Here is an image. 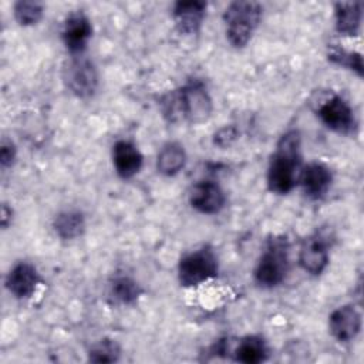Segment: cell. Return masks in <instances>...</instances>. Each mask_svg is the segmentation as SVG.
Listing matches in <instances>:
<instances>
[{"label": "cell", "instance_id": "9c48e42d", "mask_svg": "<svg viewBox=\"0 0 364 364\" xmlns=\"http://www.w3.org/2000/svg\"><path fill=\"white\" fill-rule=\"evenodd\" d=\"M330 263L328 242L324 235L316 232L304 239L299 250L300 267L313 277L321 276Z\"/></svg>", "mask_w": 364, "mask_h": 364}, {"label": "cell", "instance_id": "52a82bcc", "mask_svg": "<svg viewBox=\"0 0 364 364\" xmlns=\"http://www.w3.org/2000/svg\"><path fill=\"white\" fill-rule=\"evenodd\" d=\"M317 117L331 131L337 134H351L357 128L354 111L348 101L338 94L321 101L317 107Z\"/></svg>", "mask_w": 364, "mask_h": 364}, {"label": "cell", "instance_id": "5bb4252c", "mask_svg": "<svg viewBox=\"0 0 364 364\" xmlns=\"http://www.w3.org/2000/svg\"><path fill=\"white\" fill-rule=\"evenodd\" d=\"M144 165V155L129 139H118L112 145V166L115 173L127 181L139 173Z\"/></svg>", "mask_w": 364, "mask_h": 364}, {"label": "cell", "instance_id": "d6986e66", "mask_svg": "<svg viewBox=\"0 0 364 364\" xmlns=\"http://www.w3.org/2000/svg\"><path fill=\"white\" fill-rule=\"evenodd\" d=\"M188 155L182 144L171 141L162 145L156 155V171L164 176L178 175L186 165Z\"/></svg>", "mask_w": 364, "mask_h": 364}, {"label": "cell", "instance_id": "6da1fadb", "mask_svg": "<svg viewBox=\"0 0 364 364\" xmlns=\"http://www.w3.org/2000/svg\"><path fill=\"white\" fill-rule=\"evenodd\" d=\"M301 159V135L299 129H289L279 138L269 161L266 183L272 193L287 195L296 188Z\"/></svg>", "mask_w": 364, "mask_h": 364}, {"label": "cell", "instance_id": "484cf974", "mask_svg": "<svg viewBox=\"0 0 364 364\" xmlns=\"http://www.w3.org/2000/svg\"><path fill=\"white\" fill-rule=\"evenodd\" d=\"M13 218H14L13 208L9 206L7 203H3L1 205V210H0V225H1V229H7L13 223Z\"/></svg>", "mask_w": 364, "mask_h": 364}, {"label": "cell", "instance_id": "7402d4cb", "mask_svg": "<svg viewBox=\"0 0 364 364\" xmlns=\"http://www.w3.org/2000/svg\"><path fill=\"white\" fill-rule=\"evenodd\" d=\"M44 16V4L37 0H18L13 4V17L21 27H31L40 23Z\"/></svg>", "mask_w": 364, "mask_h": 364}, {"label": "cell", "instance_id": "ffe728a7", "mask_svg": "<svg viewBox=\"0 0 364 364\" xmlns=\"http://www.w3.org/2000/svg\"><path fill=\"white\" fill-rule=\"evenodd\" d=\"M142 294L141 284L128 274H115L109 282V296L118 304L132 306Z\"/></svg>", "mask_w": 364, "mask_h": 364}, {"label": "cell", "instance_id": "277c9868", "mask_svg": "<svg viewBox=\"0 0 364 364\" xmlns=\"http://www.w3.org/2000/svg\"><path fill=\"white\" fill-rule=\"evenodd\" d=\"M263 16V6L257 1L236 0L226 6L223 24L228 43L233 48H243L252 40Z\"/></svg>", "mask_w": 364, "mask_h": 364}, {"label": "cell", "instance_id": "ba28073f", "mask_svg": "<svg viewBox=\"0 0 364 364\" xmlns=\"http://www.w3.org/2000/svg\"><path fill=\"white\" fill-rule=\"evenodd\" d=\"M92 37V24L82 10L67 14L63 23L61 40L70 55H82Z\"/></svg>", "mask_w": 364, "mask_h": 364}, {"label": "cell", "instance_id": "2e32d148", "mask_svg": "<svg viewBox=\"0 0 364 364\" xmlns=\"http://www.w3.org/2000/svg\"><path fill=\"white\" fill-rule=\"evenodd\" d=\"M361 1H338L334 4V27L340 36L357 37L361 28Z\"/></svg>", "mask_w": 364, "mask_h": 364}, {"label": "cell", "instance_id": "5b68a950", "mask_svg": "<svg viewBox=\"0 0 364 364\" xmlns=\"http://www.w3.org/2000/svg\"><path fill=\"white\" fill-rule=\"evenodd\" d=\"M219 273V260L209 245L185 253L178 263V280L182 287H196Z\"/></svg>", "mask_w": 364, "mask_h": 364}, {"label": "cell", "instance_id": "7c38bea8", "mask_svg": "<svg viewBox=\"0 0 364 364\" xmlns=\"http://www.w3.org/2000/svg\"><path fill=\"white\" fill-rule=\"evenodd\" d=\"M299 183L310 200H320L333 183V172L326 164L313 161L301 166Z\"/></svg>", "mask_w": 364, "mask_h": 364}, {"label": "cell", "instance_id": "8fae6325", "mask_svg": "<svg viewBox=\"0 0 364 364\" xmlns=\"http://www.w3.org/2000/svg\"><path fill=\"white\" fill-rule=\"evenodd\" d=\"M189 205L199 213L216 215L226 205V193L222 186L210 179L196 182L189 191Z\"/></svg>", "mask_w": 364, "mask_h": 364}, {"label": "cell", "instance_id": "3957f363", "mask_svg": "<svg viewBox=\"0 0 364 364\" xmlns=\"http://www.w3.org/2000/svg\"><path fill=\"white\" fill-rule=\"evenodd\" d=\"M290 245L286 236H270L260 252L253 280L262 289H274L283 283L290 269Z\"/></svg>", "mask_w": 364, "mask_h": 364}, {"label": "cell", "instance_id": "ac0fdd59", "mask_svg": "<svg viewBox=\"0 0 364 364\" xmlns=\"http://www.w3.org/2000/svg\"><path fill=\"white\" fill-rule=\"evenodd\" d=\"M85 215L80 209H65L53 219V230L61 240H75L85 232Z\"/></svg>", "mask_w": 364, "mask_h": 364}, {"label": "cell", "instance_id": "603a6c76", "mask_svg": "<svg viewBox=\"0 0 364 364\" xmlns=\"http://www.w3.org/2000/svg\"><path fill=\"white\" fill-rule=\"evenodd\" d=\"M327 58L330 63L347 68L353 73H355L358 77H363L364 68H363V57L357 51L344 50L340 47H330L327 53Z\"/></svg>", "mask_w": 364, "mask_h": 364}, {"label": "cell", "instance_id": "44dd1931", "mask_svg": "<svg viewBox=\"0 0 364 364\" xmlns=\"http://www.w3.org/2000/svg\"><path fill=\"white\" fill-rule=\"evenodd\" d=\"M87 355L90 363H117L121 358V346L117 340L104 337L91 344Z\"/></svg>", "mask_w": 364, "mask_h": 364}, {"label": "cell", "instance_id": "d4e9b609", "mask_svg": "<svg viewBox=\"0 0 364 364\" xmlns=\"http://www.w3.org/2000/svg\"><path fill=\"white\" fill-rule=\"evenodd\" d=\"M237 138V128L235 125H225L219 128L213 135V144L219 148L230 146Z\"/></svg>", "mask_w": 364, "mask_h": 364}, {"label": "cell", "instance_id": "7a4b0ae2", "mask_svg": "<svg viewBox=\"0 0 364 364\" xmlns=\"http://www.w3.org/2000/svg\"><path fill=\"white\" fill-rule=\"evenodd\" d=\"M159 107L169 122L185 119L191 124H202L210 118L213 101L205 82L193 78L181 88L164 94Z\"/></svg>", "mask_w": 364, "mask_h": 364}, {"label": "cell", "instance_id": "9a60e30c", "mask_svg": "<svg viewBox=\"0 0 364 364\" xmlns=\"http://www.w3.org/2000/svg\"><path fill=\"white\" fill-rule=\"evenodd\" d=\"M208 3L200 0L176 1L172 7V17L181 34L192 36L200 31L206 17Z\"/></svg>", "mask_w": 364, "mask_h": 364}, {"label": "cell", "instance_id": "8992f818", "mask_svg": "<svg viewBox=\"0 0 364 364\" xmlns=\"http://www.w3.org/2000/svg\"><path fill=\"white\" fill-rule=\"evenodd\" d=\"M63 81L67 90L80 100L91 98L100 82L95 64L84 54L70 57L63 68Z\"/></svg>", "mask_w": 364, "mask_h": 364}, {"label": "cell", "instance_id": "4fadbf2b", "mask_svg": "<svg viewBox=\"0 0 364 364\" xmlns=\"http://www.w3.org/2000/svg\"><path fill=\"white\" fill-rule=\"evenodd\" d=\"M361 313L353 304L340 306L328 316L330 334L338 343L353 341L361 330Z\"/></svg>", "mask_w": 364, "mask_h": 364}, {"label": "cell", "instance_id": "30bf717a", "mask_svg": "<svg viewBox=\"0 0 364 364\" xmlns=\"http://www.w3.org/2000/svg\"><path fill=\"white\" fill-rule=\"evenodd\" d=\"M43 279L34 264L20 260L11 266L4 279L7 291L17 300L31 299Z\"/></svg>", "mask_w": 364, "mask_h": 364}, {"label": "cell", "instance_id": "e0dca14e", "mask_svg": "<svg viewBox=\"0 0 364 364\" xmlns=\"http://www.w3.org/2000/svg\"><path fill=\"white\" fill-rule=\"evenodd\" d=\"M267 341L259 334H247L237 341L233 350V358L243 364H260L269 358Z\"/></svg>", "mask_w": 364, "mask_h": 364}, {"label": "cell", "instance_id": "cb8c5ba5", "mask_svg": "<svg viewBox=\"0 0 364 364\" xmlns=\"http://www.w3.org/2000/svg\"><path fill=\"white\" fill-rule=\"evenodd\" d=\"M16 159H17L16 144L11 139L3 136L1 142H0V166H1V169L6 171V169L11 168L14 165Z\"/></svg>", "mask_w": 364, "mask_h": 364}]
</instances>
